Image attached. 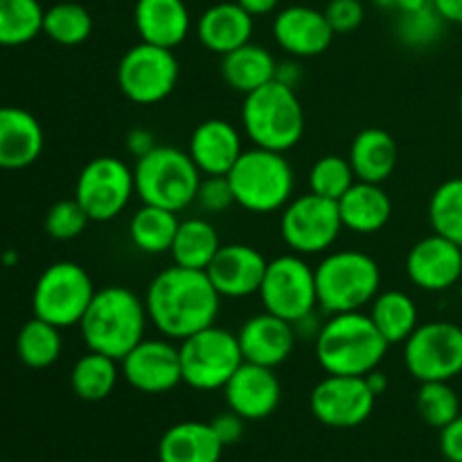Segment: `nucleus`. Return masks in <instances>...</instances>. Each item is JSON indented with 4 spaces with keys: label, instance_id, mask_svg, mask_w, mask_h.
Instances as JSON below:
<instances>
[{
    "label": "nucleus",
    "instance_id": "21",
    "mask_svg": "<svg viewBox=\"0 0 462 462\" xmlns=\"http://www.w3.org/2000/svg\"><path fill=\"white\" fill-rule=\"evenodd\" d=\"M237 341L242 347L244 361L266 365V368H278L291 356L298 334L293 329V323L278 319L269 311H262L242 325Z\"/></svg>",
    "mask_w": 462,
    "mask_h": 462
},
{
    "label": "nucleus",
    "instance_id": "53",
    "mask_svg": "<svg viewBox=\"0 0 462 462\" xmlns=\"http://www.w3.org/2000/svg\"><path fill=\"white\" fill-rule=\"evenodd\" d=\"M458 108H460V117H462V93H460V102H458Z\"/></svg>",
    "mask_w": 462,
    "mask_h": 462
},
{
    "label": "nucleus",
    "instance_id": "13",
    "mask_svg": "<svg viewBox=\"0 0 462 462\" xmlns=\"http://www.w3.org/2000/svg\"><path fill=\"white\" fill-rule=\"evenodd\" d=\"M134 194V170L117 156L93 158L77 176L75 199L90 221H111L120 217Z\"/></svg>",
    "mask_w": 462,
    "mask_h": 462
},
{
    "label": "nucleus",
    "instance_id": "42",
    "mask_svg": "<svg viewBox=\"0 0 462 462\" xmlns=\"http://www.w3.org/2000/svg\"><path fill=\"white\" fill-rule=\"evenodd\" d=\"M194 203H199V208L210 212V215H221V212H228L230 208L237 206L228 176H206V179H201Z\"/></svg>",
    "mask_w": 462,
    "mask_h": 462
},
{
    "label": "nucleus",
    "instance_id": "24",
    "mask_svg": "<svg viewBox=\"0 0 462 462\" xmlns=\"http://www.w3.org/2000/svg\"><path fill=\"white\" fill-rule=\"evenodd\" d=\"M134 23L140 41L167 50L179 48L192 27L185 0H135Z\"/></svg>",
    "mask_w": 462,
    "mask_h": 462
},
{
    "label": "nucleus",
    "instance_id": "23",
    "mask_svg": "<svg viewBox=\"0 0 462 462\" xmlns=\"http://www.w3.org/2000/svg\"><path fill=\"white\" fill-rule=\"evenodd\" d=\"M43 126L30 111L0 106V170H25L43 152Z\"/></svg>",
    "mask_w": 462,
    "mask_h": 462
},
{
    "label": "nucleus",
    "instance_id": "34",
    "mask_svg": "<svg viewBox=\"0 0 462 462\" xmlns=\"http://www.w3.org/2000/svg\"><path fill=\"white\" fill-rule=\"evenodd\" d=\"M61 350V329L50 325L48 320L36 319V316L23 325L16 337V355L27 368H50L59 361Z\"/></svg>",
    "mask_w": 462,
    "mask_h": 462
},
{
    "label": "nucleus",
    "instance_id": "5",
    "mask_svg": "<svg viewBox=\"0 0 462 462\" xmlns=\"http://www.w3.org/2000/svg\"><path fill=\"white\" fill-rule=\"evenodd\" d=\"M228 180L235 203L253 215L282 210L293 199L296 185V176L284 153L262 147L246 149L228 171Z\"/></svg>",
    "mask_w": 462,
    "mask_h": 462
},
{
    "label": "nucleus",
    "instance_id": "31",
    "mask_svg": "<svg viewBox=\"0 0 462 462\" xmlns=\"http://www.w3.org/2000/svg\"><path fill=\"white\" fill-rule=\"evenodd\" d=\"M370 319L377 325L388 346L406 343V338L420 325L418 307L413 298L404 291H379L377 298L370 302Z\"/></svg>",
    "mask_w": 462,
    "mask_h": 462
},
{
    "label": "nucleus",
    "instance_id": "54",
    "mask_svg": "<svg viewBox=\"0 0 462 462\" xmlns=\"http://www.w3.org/2000/svg\"><path fill=\"white\" fill-rule=\"evenodd\" d=\"M460 251H462V244H460Z\"/></svg>",
    "mask_w": 462,
    "mask_h": 462
},
{
    "label": "nucleus",
    "instance_id": "43",
    "mask_svg": "<svg viewBox=\"0 0 462 462\" xmlns=\"http://www.w3.org/2000/svg\"><path fill=\"white\" fill-rule=\"evenodd\" d=\"M325 16L334 34H350L364 23L365 9L361 0H329Z\"/></svg>",
    "mask_w": 462,
    "mask_h": 462
},
{
    "label": "nucleus",
    "instance_id": "28",
    "mask_svg": "<svg viewBox=\"0 0 462 462\" xmlns=\"http://www.w3.org/2000/svg\"><path fill=\"white\" fill-rule=\"evenodd\" d=\"M397 158H400V149H397L395 138L377 126L359 131L347 153L356 180L379 185L391 179L397 167Z\"/></svg>",
    "mask_w": 462,
    "mask_h": 462
},
{
    "label": "nucleus",
    "instance_id": "33",
    "mask_svg": "<svg viewBox=\"0 0 462 462\" xmlns=\"http://www.w3.org/2000/svg\"><path fill=\"white\" fill-rule=\"evenodd\" d=\"M117 383V361L106 355L88 350L72 365L70 388L79 400L102 402Z\"/></svg>",
    "mask_w": 462,
    "mask_h": 462
},
{
    "label": "nucleus",
    "instance_id": "1",
    "mask_svg": "<svg viewBox=\"0 0 462 462\" xmlns=\"http://www.w3.org/2000/svg\"><path fill=\"white\" fill-rule=\"evenodd\" d=\"M149 323L165 338H183L215 325L221 296L206 271L170 266L152 280L144 296Z\"/></svg>",
    "mask_w": 462,
    "mask_h": 462
},
{
    "label": "nucleus",
    "instance_id": "48",
    "mask_svg": "<svg viewBox=\"0 0 462 462\" xmlns=\"http://www.w3.org/2000/svg\"><path fill=\"white\" fill-rule=\"evenodd\" d=\"M253 18L255 16H266V14L275 12L280 5V0H237Z\"/></svg>",
    "mask_w": 462,
    "mask_h": 462
},
{
    "label": "nucleus",
    "instance_id": "6",
    "mask_svg": "<svg viewBox=\"0 0 462 462\" xmlns=\"http://www.w3.org/2000/svg\"><path fill=\"white\" fill-rule=\"evenodd\" d=\"M319 307L328 316L361 311L377 298L382 287L379 264L361 251H337L316 266Z\"/></svg>",
    "mask_w": 462,
    "mask_h": 462
},
{
    "label": "nucleus",
    "instance_id": "49",
    "mask_svg": "<svg viewBox=\"0 0 462 462\" xmlns=\"http://www.w3.org/2000/svg\"><path fill=\"white\" fill-rule=\"evenodd\" d=\"M275 79L282 81V84H287V86H291V88H296L298 81H300V68H298V63H293V61L278 63Z\"/></svg>",
    "mask_w": 462,
    "mask_h": 462
},
{
    "label": "nucleus",
    "instance_id": "40",
    "mask_svg": "<svg viewBox=\"0 0 462 462\" xmlns=\"http://www.w3.org/2000/svg\"><path fill=\"white\" fill-rule=\"evenodd\" d=\"M447 21L436 12L433 3L429 7L418 9V12L400 14L397 18V39L413 50H424L429 45L438 43L445 32Z\"/></svg>",
    "mask_w": 462,
    "mask_h": 462
},
{
    "label": "nucleus",
    "instance_id": "4",
    "mask_svg": "<svg viewBox=\"0 0 462 462\" xmlns=\"http://www.w3.org/2000/svg\"><path fill=\"white\" fill-rule=\"evenodd\" d=\"M242 126L255 147L280 153L296 147L305 134V111L296 88L273 79L244 95Z\"/></svg>",
    "mask_w": 462,
    "mask_h": 462
},
{
    "label": "nucleus",
    "instance_id": "3",
    "mask_svg": "<svg viewBox=\"0 0 462 462\" xmlns=\"http://www.w3.org/2000/svg\"><path fill=\"white\" fill-rule=\"evenodd\" d=\"M149 316L144 302L126 287L95 291L79 329L86 347L122 361L144 338Z\"/></svg>",
    "mask_w": 462,
    "mask_h": 462
},
{
    "label": "nucleus",
    "instance_id": "22",
    "mask_svg": "<svg viewBox=\"0 0 462 462\" xmlns=\"http://www.w3.org/2000/svg\"><path fill=\"white\" fill-rule=\"evenodd\" d=\"M188 153L203 176H228L244 153L242 135L228 120L212 117L194 129Z\"/></svg>",
    "mask_w": 462,
    "mask_h": 462
},
{
    "label": "nucleus",
    "instance_id": "50",
    "mask_svg": "<svg viewBox=\"0 0 462 462\" xmlns=\"http://www.w3.org/2000/svg\"><path fill=\"white\" fill-rule=\"evenodd\" d=\"M365 382H368L370 391H373L377 397L383 395V393H386V388H388V377L379 368L365 374Z\"/></svg>",
    "mask_w": 462,
    "mask_h": 462
},
{
    "label": "nucleus",
    "instance_id": "14",
    "mask_svg": "<svg viewBox=\"0 0 462 462\" xmlns=\"http://www.w3.org/2000/svg\"><path fill=\"white\" fill-rule=\"evenodd\" d=\"M343 230L338 203L310 192L282 208L280 233L298 255H316L332 246Z\"/></svg>",
    "mask_w": 462,
    "mask_h": 462
},
{
    "label": "nucleus",
    "instance_id": "39",
    "mask_svg": "<svg viewBox=\"0 0 462 462\" xmlns=\"http://www.w3.org/2000/svg\"><path fill=\"white\" fill-rule=\"evenodd\" d=\"M356 183L355 170H352L347 158L329 153V156L319 158L310 170V192L319 197L337 201Z\"/></svg>",
    "mask_w": 462,
    "mask_h": 462
},
{
    "label": "nucleus",
    "instance_id": "51",
    "mask_svg": "<svg viewBox=\"0 0 462 462\" xmlns=\"http://www.w3.org/2000/svg\"><path fill=\"white\" fill-rule=\"evenodd\" d=\"M431 5V0H397L395 9L400 14H409V12H418V9H424Z\"/></svg>",
    "mask_w": 462,
    "mask_h": 462
},
{
    "label": "nucleus",
    "instance_id": "30",
    "mask_svg": "<svg viewBox=\"0 0 462 462\" xmlns=\"http://www.w3.org/2000/svg\"><path fill=\"white\" fill-rule=\"evenodd\" d=\"M219 248L221 239L215 226L210 221L192 217V219H185L179 224L170 255L174 257V264L185 266V269L206 271L219 253Z\"/></svg>",
    "mask_w": 462,
    "mask_h": 462
},
{
    "label": "nucleus",
    "instance_id": "2",
    "mask_svg": "<svg viewBox=\"0 0 462 462\" xmlns=\"http://www.w3.org/2000/svg\"><path fill=\"white\" fill-rule=\"evenodd\" d=\"M388 341L382 337L370 314L346 311L332 314L314 338L316 361L328 374L365 377L379 368L388 352Z\"/></svg>",
    "mask_w": 462,
    "mask_h": 462
},
{
    "label": "nucleus",
    "instance_id": "10",
    "mask_svg": "<svg viewBox=\"0 0 462 462\" xmlns=\"http://www.w3.org/2000/svg\"><path fill=\"white\" fill-rule=\"evenodd\" d=\"M180 63L174 50L140 41L117 63V86L129 102L152 106L171 95L179 84Z\"/></svg>",
    "mask_w": 462,
    "mask_h": 462
},
{
    "label": "nucleus",
    "instance_id": "45",
    "mask_svg": "<svg viewBox=\"0 0 462 462\" xmlns=\"http://www.w3.org/2000/svg\"><path fill=\"white\" fill-rule=\"evenodd\" d=\"M440 451L449 462H462V415L440 429Z\"/></svg>",
    "mask_w": 462,
    "mask_h": 462
},
{
    "label": "nucleus",
    "instance_id": "38",
    "mask_svg": "<svg viewBox=\"0 0 462 462\" xmlns=\"http://www.w3.org/2000/svg\"><path fill=\"white\" fill-rule=\"evenodd\" d=\"M415 406L422 422L433 429H445L460 415V400L449 382H424L415 397Z\"/></svg>",
    "mask_w": 462,
    "mask_h": 462
},
{
    "label": "nucleus",
    "instance_id": "9",
    "mask_svg": "<svg viewBox=\"0 0 462 462\" xmlns=\"http://www.w3.org/2000/svg\"><path fill=\"white\" fill-rule=\"evenodd\" d=\"M179 356L183 383L194 391H224L230 377L244 364L237 334L217 325L183 338Z\"/></svg>",
    "mask_w": 462,
    "mask_h": 462
},
{
    "label": "nucleus",
    "instance_id": "15",
    "mask_svg": "<svg viewBox=\"0 0 462 462\" xmlns=\"http://www.w3.org/2000/svg\"><path fill=\"white\" fill-rule=\"evenodd\" d=\"M377 395L370 391L365 377L328 374L314 386L310 406L314 418L329 429L361 427L373 415Z\"/></svg>",
    "mask_w": 462,
    "mask_h": 462
},
{
    "label": "nucleus",
    "instance_id": "44",
    "mask_svg": "<svg viewBox=\"0 0 462 462\" xmlns=\"http://www.w3.org/2000/svg\"><path fill=\"white\" fill-rule=\"evenodd\" d=\"M244 422H246V420L239 418L237 413H233V411L228 409L226 413L217 415V418L210 422V427L215 429V433H217V438L221 440V445L230 447V445H235V442L242 440Z\"/></svg>",
    "mask_w": 462,
    "mask_h": 462
},
{
    "label": "nucleus",
    "instance_id": "46",
    "mask_svg": "<svg viewBox=\"0 0 462 462\" xmlns=\"http://www.w3.org/2000/svg\"><path fill=\"white\" fill-rule=\"evenodd\" d=\"M153 140H156V138H153L152 131L134 129V131H129V135H126V149H129L131 156H134L135 161H138V158L147 156V153L152 152V149L158 147V144L153 143Z\"/></svg>",
    "mask_w": 462,
    "mask_h": 462
},
{
    "label": "nucleus",
    "instance_id": "36",
    "mask_svg": "<svg viewBox=\"0 0 462 462\" xmlns=\"http://www.w3.org/2000/svg\"><path fill=\"white\" fill-rule=\"evenodd\" d=\"M43 34L59 45H81L93 34V16L79 3H59L45 9Z\"/></svg>",
    "mask_w": 462,
    "mask_h": 462
},
{
    "label": "nucleus",
    "instance_id": "7",
    "mask_svg": "<svg viewBox=\"0 0 462 462\" xmlns=\"http://www.w3.org/2000/svg\"><path fill=\"white\" fill-rule=\"evenodd\" d=\"M201 171L188 152L158 144L134 167L135 194L147 206L180 212L197 201Z\"/></svg>",
    "mask_w": 462,
    "mask_h": 462
},
{
    "label": "nucleus",
    "instance_id": "27",
    "mask_svg": "<svg viewBox=\"0 0 462 462\" xmlns=\"http://www.w3.org/2000/svg\"><path fill=\"white\" fill-rule=\"evenodd\" d=\"M226 447L210 422H179L158 442L161 462H219Z\"/></svg>",
    "mask_w": 462,
    "mask_h": 462
},
{
    "label": "nucleus",
    "instance_id": "16",
    "mask_svg": "<svg viewBox=\"0 0 462 462\" xmlns=\"http://www.w3.org/2000/svg\"><path fill=\"white\" fill-rule=\"evenodd\" d=\"M120 364L129 386L147 395H162L183 383L179 347L170 338H143Z\"/></svg>",
    "mask_w": 462,
    "mask_h": 462
},
{
    "label": "nucleus",
    "instance_id": "41",
    "mask_svg": "<svg viewBox=\"0 0 462 462\" xmlns=\"http://www.w3.org/2000/svg\"><path fill=\"white\" fill-rule=\"evenodd\" d=\"M88 221V215L77 199H61L45 215V233L59 242H68L79 237Z\"/></svg>",
    "mask_w": 462,
    "mask_h": 462
},
{
    "label": "nucleus",
    "instance_id": "26",
    "mask_svg": "<svg viewBox=\"0 0 462 462\" xmlns=\"http://www.w3.org/2000/svg\"><path fill=\"white\" fill-rule=\"evenodd\" d=\"M343 228L359 235H374L391 221L393 201L379 183L356 180L341 199H338Z\"/></svg>",
    "mask_w": 462,
    "mask_h": 462
},
{
    "label": "nucleus",
    "instance_id": "52",
    "mask_svg": "<svg viewBox=\"0 0 462 462\" xmlns=\"http://www.w3.org/2000/svg\"><path fill=\"white\" fill-rule=\"evenodd\" d=\"M370 3L377 5V7H382V9H395L397 0H370Z\"/></svg>",
    "mask_w": 462,
    "mask_h": 462
},
{
    "label": "nucleus",
    "instance_id": "25",
    "mask_svg": "<svg viewBox=\"0 0 462 462\" xmlns=\"http://www.w3.org/2000/svg\"><path fill=\"white\" fill-rule=\"evenodd\" d=\"M197 36L203 48L224 57L251 41L253 16L237 0L217 3L208 7L199 18Z\"/></svg>",
    "mask_w": 462,
    "mask_h": 462
},
{
    "label": "nucleus",
    "instance_id": "12",
    "mask_svg": "<svg viewBox=\"0 0 462 462\" xmlns=\"http://www.w3.org/2000/svg\"><path fill=\"white\" fill-rule=\"evenodd\" d=\"M404 365L413 379L451 382L462 373V328L431 320L415 328L404 343Z\"/></svg>",
    "mask_w": 462,
    "mask_h": 462
},
{
    "label": "nucleus",
    "instance_id": "35",
    "mask_svg": "<svg viewBox=\"0 0 462 462\" xmlns=\"http://www.w3.org/2000/svg\"><path fill=\"white\" fill-rule=\"evenodd\" d=\"M45 9L39 0H0V45L16 48L43 32Z\"/></svg>",
    "mask_w": 462,
    "mask_h": 462
},
{
    "label": "nucleus",
    "instance_id": "19",
    "mask_svg": "<svg viewBox=\"0 0 462 462\" xmlns=\"http://www.w3.org/2000/svg\"><path fill=\"white\" fill-rule=\"evenodd\" d=\"M266 257L248 244H221L206 269L221 298H246L260 291L266 273Z\"/></svg>",
    "mask_w": 462,
    "mask_h": 462
},
{
    "label": "nucleus",
    "instance_id": "11",
    "mask_svg": "<svg viewBox=\"0 0 462 462\" xmlns=\"http://www.w3.org/2000/svg\"><path fill=\"white\" fill-rule=\"evenodd\" d=\"M257 296L264 311L289 323H298L319 307L316 271L298 253L275 257L266 266Z\"/></svg>",
    "mask_w": 462,
    "mask_h": 462
},
{
    "label": "nucleus",
    "instance_id": "18",
    "mask_svg": "<svg viewBox=\"0 0 462 462\" xmlns=\"http://www.w3.org/2000/svg\"><path fill=\"white\" fill-rule=\"evenodd\" d=\"M226 404L244 420H264L275 413L282 397V386L273 368L244 361L224 386Z\"/></svg>",
    "mask_w": 462,
    "mask_h": 462
},
{
    "label": "nucleus",
    "instance_id": "8",
    "mask_svg": "<svg viewBox=\"0 0 462 462\" xmlns=\"http://www.w3.org/2000/svg\"><path fill=\"white\" fill-rule=\"evenodd\" d=\"M93 278L77 262H54L39 275L32 293V310L59 329L81 323L95 296Z\"/></svg>",
    "mask_w": 462,
    "mask_h": 462
},
{
    "label": "nucleus",
    "instance_id": "37",
    "mask_svg": "<svg viewBox=\"0 0 462 462\" xmlns=\"http://www.w3.org/2000/svg\"><path fill=\"white\" fill-rule=\"evenodd\" d=\"M429 221L433 233L462 244V176L438 185L429 201Z\"/></svg>",
    "mask_w": 462,
    "mask_h": 462
},
{
    "label": "nucleus",
    "instance_id": "47",
    "mask_svg": "<svg viewBox=\"0 0 462 462\" xmlns=\"http://www.w3.org/2000/svg\"><path fill=\"white\" fill-rule=\"evenodd\" d=\"M431 3L447 23L462 25V0H431Z\"/></svg>",
    "mask_w": 462,
    "mask_h": 462
},
{
    "label": "nucleus",
    "instance_id": "20",
    "mask_svg": "<svg viewBox=\"0 0 462 462\" xmlns=\"http://www.w3.org/2000/svg\"><path fill=\"white\" fill-rule=\"evenodd\" d=\"M273 39L280 48L296 59L319 57L332 45L334 30L325 12L307 5L280 9L273 21Z\"/></svg>",
    "mask_w": 462,
    "mask_h": 462
},
{
    "label": "nucleus",
    "instance_id": "29",
    "mask_svg": "<svg viewBox=\"0 0 462 462\" xmlns=\"http://www.w3.org/2000/svg\"><path fill=\"white\" fill-rule=\"evenodd\" d=\"M278 61L273 54L253 41L221 57V77L237 93L248 95L275 79Z\"/></svg>",
    "mask_w": 462,
    "mask_h": 462
},
{
    "label": "nucleus",
    "instance_id": "32",
    "mask_svg": "<svg viewBox=\"0 0 462 462\" xmlns=\"http://www.w3.org/2000/svg\"><path fill=\"white\" fill-rule=\"evenodd\" d=\"M179 217L176 212L165 210L158 206L143 203L138 212L129 221V237L138 251L147 255H162L171 251L176 230H179Z\"/></svg>",
    "mask_w": 462,
    "mask_h": 462
},
{
    "label": "nucleus",
    "instance_id": "17",
    "mask_svg": "<svg viewBox=\"0 0 462 462\" xmlns=\"http://www.w3.org/2000/svg\"><path fill=\"white\" fill-rule=\"evenodd\" d=\"M406 275L422 291H447L462 278L460 244L433 233L406 255Z\"/></svg>",
    "mask_w": 462,
    "mask_h": 462
}]
</instances>
